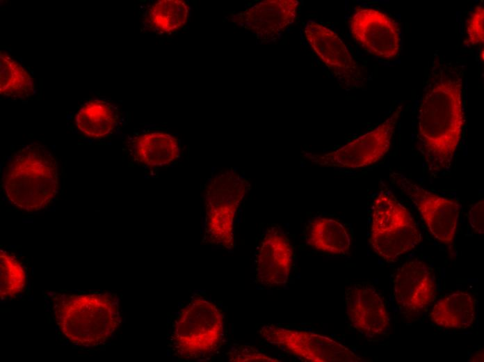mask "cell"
Wrapping results in <instances>:
<instances>
[{"mask_svg":"<svg viewBox=\"0 0 484 362\" xmlns=\"http://www.w3.org/2000/svg\"><path fill=\"white\" fill-rule=\"evenodd\" d=\"M418 114L417 149L429 172L450 168L462 137V78L452 65H433Z\"/></svg>","mask_w":484,"mask_h":362,"instance_id":"6da1fadb","label":"cell"},{"mask_svg":"<svg viewBox=\"0 0 484 362\" xmlns=\"http://www.w3.org/2000/svg\"><path fill=\"white\" fill-rule=\"evenodd\" d=\"M52 310L62 334L79 346L106 343L121 322L118 297L108 292L56 293Z\"/></svg>","mask_w":484,"mask_h":362,"instance_id":"7a4b0ae2","label":"cell"},{"mask_svg":"<svg viewBox=\"0 0 484 362\" xmlns=\"http://www.w3.org/2000/svg\"><path fill=\"white\" fill-rule=\"evenodd\" d=\"M3 185L8 200L26 212L45 208L58 190L57 162L41 145L27 146L10 160Z\"/></svg>","mask_w":484,"mask_h":362,"instance_id":"3957f363","label":"cell"},{"mask_svg":"<svg viewBox=\"0 0 484 362\" xmlns=\"http://www.w3.org/2000/svg\"><path fill=\"white\" fill-rule=\"evenodd\" d=\"M224 335L222 312L211 301L197 297L181 310L174 324L170 345L182 359L207 358L219 347Z\"/></svg>","mask_w":484,"mask_h":362,"instance_id":"277c9868","label":"cell"},{"mask_svg":"<svg viewBox=\"0 0 484 362\" xmlns=\"http://www.w3.org/2000/svg\"><path fill=\"white\" fill-rule=\"evenodd\" d=\"M421 240L410 212L387 189L374 200L369 242L374 252L387 262L413 249Z\"/></svg>","mask_w":484,"mask_h":362,"instance_id":"5b68a950","label":"cell"},{"mask_svg":"<svg viewBox=\"0 0 484 362\" xmlns=\"http://www.w3.org/2000/svg\"><path fill=\"white\" fill-rule=\"evenodd\" d=\"M249 187L234 170L222 171L210 180L205 194V237L210 243L234 247L235 217Z\"/></svg>","mask_w":484,"mask_h":362,"instance_id":"8992f818","label":"cell"},{"mask_svg":"<svg viewBox=\"0 0 484 362\" xmlns=\"http://www.w3.org/2000/svg\"><path fill=\"white\" fill-rule=\"evenodd\" d=\"M401 112L402 105H399L376 128L335 150L321 154L303 151L302 155L321 166L357 169L372 165L390 150Z\"/></svg>","mask_w":484,"mask_h":362,"instance_id":"52a82bcc","label":"cell"},{"mask_svg":"<svg viewBox=\"0 0 484 362\" xmlns=\"http://www.w3.org/2000/svg\"><path fill=\"white\" fill-rule=\"evenodd\" d=\"M260 335L270 344L308 362H359L362 359L336 340L313 332L264 325Z\"/></svg>","mask_w":484,"mask_h":362,"instance_id":"ba28073f","label":"cell"},{"mask_svg":"<svg viewBox=\"0 0 484 362\" xmlns=\"http://www.w3.org/2000/svg\"><path fill=\"white\" fill-rule=\"evenodd\" d=\"M390 177L416 206L431 235L441 242L451 244L458 227L459 203L432 193L401 173L393 172Z\"/></svg>","mask_w":484,"mask_h":362,"instance_id":"9c48e42d","label":"cell"},{"mask_svg":"<svg viewBox=\"0 0 484 362\" xmlns=\"http://www.w3.org/2000/svg\"><path fill=\"white\" fill-rule=\"evenodd\" d=\"M303 31L314 53L346 88L364 85L359 64L336 32L312 20L306 23Z\"/></svg>","mask_w":484,"mask_h":362,"instance_id":"30bf717a","label":"cell"},{"mask_svg":"<svg viewBox=\"0 0 484 362\" xmlns=\"http://www.w3.org/2000/svg\"><path fill=\"white\" fill-rule=\"evenodd\" d=\"M355 41L371 54L392 60L401 52L399 27L387 14L373 8L357 6L350 21Z\"/></svg>","mask_w":484,"mask_h":362,"instance_id":"8fae6325","label":"cell"},{"mask_svg":"<svg viewBox=\"0 0 484 362\" xmlns=\"http://www.w3.org/2000/svg\"><path fill=\"white\" fill-rule=\"evenodd\" d=\"M298 5L297 0H266L232 15L230 19L261 42H275L294 22Z\"/></svg>","mask_w":484,"mask_h":362,"instance_id":"7c38bea8","label":"cell"},{"mask_svg":"<svg viewBox=\"0 0 484 362\" xmlns=\"http://www.w3.org/2000/svg\"><path fill=\"white\" fill-rule=\"evenodd\" d=\"M346 314L352 326L366 336L386 331L390 323L388 311L378 292L369 284L356 283L345 291Z\"/></svg>","mask_w":484,"mask_h":362,"instance_id":"4fadbf2b","label":"cell"},{"mask_svg":"<svg viewBox=\"0 0 484 362\" xmlns=\"http://www.w3.org/2000/svg\"><path fill=\"white\" fill-rule=\"evenodd\" d=\"M436 285L430 267L419 260L408 261L396 272L394 296L399 307L408 313H419L435 299Z\"/></svg>","mask_w":484,"mask_h":362,"instance_id":"5bb4252c","label":"cell"},{"mask_svg":"<svg viewBox=\"0 0 484 362\" xmlns=\"http://www.w3.org/2000/svg\"><path fill=\"white\" fill-rule=\"evenodd\" d=\"M292 263L293 249L289 239L278 228H268L257 254V281L268 286L285 284Z\"/></svg>","mask_w":484,"mask_h":362,"instance_id":"9a60e30c","label":"cell"},{"mask_svg":"<svg viewBox=\"0 0 484 362\" xmlns=\"http://www.w3.org/2000/svg\"><path fill=\"white\" fill-rule=\"evenodd\" d=\"M135 159L150 167H161L175 162L179 155L178 140L163 132L143 134L133 144Z\"/></svg>","mask_w":484,"mask_h":362,"instance_id":"2e32d148","label":"cell"},{"mask_svg":"<svg viewBox=\"0 0 484 362\" xmlns=\"http://www.w3.org/2000/svg\"><path fill=\"white\" fill-rule=\"evenodd\" d=\"M476 301L468 293L457 292L437 301L429 318L435 324L444 327L465 329L475 320Z\"/></svg>","mask_w":484,"mask_h":362,"instance_id":"e0dca14e","label":"cell"},{"mask_svg":"<svg viewBox=\"0 0 484 362\" xmlns=\"http://www.w3.org/2000/svg\"><path fill=\"white\" fill-rule=\"evenodd\" d=\"M307 242L318 251L334 255H345L350 247V237L344 226L335 219L326 217H316L312 220Z\"/></svg>","mask_w":484,"mask_h":362,"instance_id":"ac0fdd59","label":"cell"},{"mask_svg":"<svg viewBox=\"0 0 484 362\" xmlns=\"http://www.w3.org/2000/svg\"><path fill=\"white\" fill-rule=\"evenodd\" d=\"M117 112L110 103L93 100L85 103L76 116V125L86 136L94 139L110 134L117 124Z\"/></svg>","mask_w":484,"mask_h":362,"instance_id":"d6986e66","label":"cell"},{"mask_svg":"<svg viewBox=\"0 0 484 362\" xmlns=\"http://www.w3.org/2000/svg\"><path fill=\"white\" fill-rule=\"evenodd\" d=\"M34 83L27 71L9 55L0 54V93L3 96L26 98L34 93Z\"/></svg>","mask_w":484,"mask_h":362,"instance_id":"ffe728a7","label":"cell"},{"mask_svg":"<svg viewBox=\"0 0 484 362\" xmlns=\"http://www.w3.org/2000/svg\"><path fill=\"white\" fill-rule=\"evenodd\" d=\"M189 8L182 0H161L149 10V22L156 30L170 33L183 26L188 21Z\"/></svg>","mask_w":484,"mask_h":362,"instance_id":"44dd1931","label":"cell"},{"mask_svg":"<svg viewBox=\"0 0 484 362\" xmlns=\"http://www.w3.org/2000/svg\"><path fill=\"white\" fill-rule=\"evenodd\" d=\"M26 285V272L15 255L0 250V297L2 299L15 297Z\"/></svg>","mask_w":484,"mask_h":362,"instance_id":"7402d4cb","label":"cell"},{"mask_svg":"<svg viewBox=\"0 0 484 362\" xmlns=\"http://www.w3.org/2000/svg\"><path fill=\"white\" fill-rule=\"evenodd\" d=\"M466 42L471 46L484 42V8L477 5L471 13L466 26Z\"/></svg>","mask_w":484,"mask_h":362,"instance_id":"603a6c76","label":"cell"},{"mask_svg":"<svg viewBox=\"0 0 484 362\" xmlns=\"http://www.w3.org/2000/svg\"><path fill=\"white\" fill-rule=\"evenodd\" d=\"M228 359L233 362H280V360L248 345H241L232 348L228 353Z\"/></svg>","mask_w":484,"mask_h":362,"instance_id":"cb8c5ba5","label":"cell"},{"mask_svg":"<svg viewBox=\"0 0 484 362\" xmlns=\"http://www.w3.org/2000/svg\"><path fill=\"white\" fill-rule=\"evenodd\" d=\"M468 219L473 230L483 235L484 221V200L483 199L476 202L469 210Z\"/></svg>","mask_w":484,"mask_h":362,"instance_id":"d4e9b609","label":"cell"}]
</instances>
